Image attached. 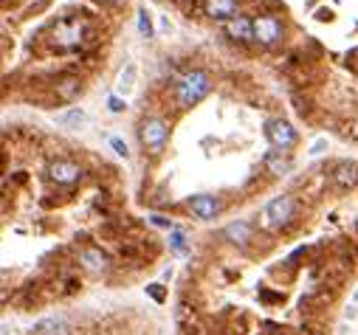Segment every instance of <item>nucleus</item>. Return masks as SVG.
<instances>
[{
	"label": "nucleus",
	"instance_id": "nucleus-24",
	"mask_svg": "<svg viewBox=\"0 0 358 335\" xmlns=\"http://www.w3.org/2000/svg\"><path fill=\"white\" fill-rule=\"evenodd\" d=\"M352 299H355V301H358V290H355V296H352Z\"/></svg>",
	"mask_w": 358,
	"mask_h": 335
},
{
	"label": "nucleus",
	"instance_id": "nucleus-14",
	"mask_svg": "<svg viewBox=\"0 0 358 335\" xmlns=\"http://www.w3.org/2000/svg\"><path fill=\"white\" fill-rule=\"evenodd\" d=\"M265 166H268V172H271V175H285L291 169V161L282 158V152H268V155H265Z\"/></svg>",
	"mask_w": 358,
	"mask_h": 335
},
{
	"label": "nucleus",
	"instance_id": "nucleus-19",
	"mask_svg": "<svg viewBox=\"0 0 358 335\" xmlns=\"http://www.w3.org/2000/svg\"><path fill=\"white\" fill-rule=\"evenodd\" d=\"M110 147H113V149H116L122 158H127V144H125L122 138H110Z\"/></svg>",
	"mask_w": 358,
	"mask_h": 335
},
{
	"label": "nucleus",
	"instance_id": "nucleus-3",
	"mask_svg": "<svg viewBox=\"0 0 358 335\" xmlns=\"http://www.w3.org/2000/svg\"><path fill=\"white\" fill-rule=\"evenodd\" d=\"M296 215V203L293 197L282 195V197H274L271 203H268L265 208V217H268V226H274V228H285Z\"/></svg>",
	"mask_w": 358,
	"mask_h": 335
},
{
	"label": "nucleus",
	"instance_id": "nucleus-16",
	"mask_svg": "<svg viewBox=\"0 0 358 335\" xmlns=\"http://www.w3.org/2000/svg\"><path fill=\"white\" fill-rule=\"evenodd\" d=\"M59 121V125H85V121H87V116L76 107V110H68V113H63V116H59L56 118Z\"/></svg>",
	"mask_w": 358,
	"mask_h": 335
},
{
	"label": "nucleus",
	"instance_id": "nucleus-4",
	"mask_svg": "<svg viewBox=\"0 0 358 335\" xmlns=\"http://www.w3.org/2000/svg\"><path fill=\"white\" fill-rule=\"evenodd\" d=\"M254 40L262 45H277L282 40V23L277 17H254Z\"/></svg>",
	"mask_w": 358,
	"mask_h": 335
},
{
	"label": "nucleus",
	"instance_id": "nucleus-5",
	"mask_svg": "<svg viewBox=\"0 0 358 335\" xmlns=\"http://www.w3.org/2000/svg\"><path fill=\"white\" fill-rule=\"evenodd\" d=\"M265 136H268V141H271L277 149H291L293 144H296V130L288 125V121H282V118H277V121H268V130H265Z\"/></svg>",
	"mask_w": 358,
	"mask_h": 335
},
{
	"label": "nucleus",
	"instance_id": "nucleus-7",
	"mask_svg": "<svg viewBox=\"0 0 358 335\" xmlns=\"http://www.w3.org/2000/svg\"><path fill=\"white\" fill-rule=\"evenodd\" d=\"M48 177L56 180V184H76V180L82 177V169L71 161H54L48 166Z\"/></svg>",
	"mask_w": 358,
	"mask_h": 335
},
{
	"label": "nucleus",
	"instance_id": "nucleus-13",
	"mask_svg": "<svg viewBox=\"0 0 358 335\" xmlns=\"http://www.w3.org/2000/svg\"><path fill=\"white\" fill-rule=\"evenodd\" d=\"M79 262H82L87 270H94V273H99V270L107 268V257H105L99 248H85V251L79 254Z\"/></svg>",
	"mask_w": 358,
	"mask_h": 335
},
{
	"label": "nucleus",
	"instance_id": "nucleus-2",
	"mask_svg": "<svg viewBox=\"0 0 358 335\" xmlns=\"http://www.w3.org/2000/svg\"><path fill=\"white\" fill-rule=\"evenodd\" d=\"M138 138H141L144 149H150L153 155H158V152H164V147H167L169 127L164 125L161 118H144L141 127H138Z\"/></svg>",
	"mask_w": 358,
	"mask_h": 335
},
{
	"label": "nucleus",
	"instance_id": "nucleus-25",
	"mask_svg": "<svg viewBox=\"0 0 358 335\" xmlns=\"http://www.w3.org/2000/svg\"><path fill=\"white\" fill-rule=\"evenodd\" d=\"M110 3H118V0H110Z\"/></svg>",
	"mask_w": 358,
	"mask_h": 335
},
{
	"label": "nucleus",
	"instance_id": "nucleus-18",
	"mask_svg": "<svg viewBox=\"0 0 358 335\" xmlns=\"http://www.w3.org/2000/svg\"><path fill=\"white\" fill-rule=\"evenodd\" d=\"M172 248H175L178 254L187 251V246H184V234H181V231H172Z\"/></svg>",
	"mask_w": 358,
	"mask_h": 335
},
{
	"label": "nucleus",
	"instance_id": "nucleus-23",
	"mask_svg": "<svg viewBox=\"0 0 358 335\" xmlns=\"http://www.w3.org/2000/svg\"><path fill=\"white\" fill-rule=\"evenodd\" d=\"M324 147H327V141H316V144H313V149H310V155H319V152H322Z\"/></svg>",
	"mask_w": 358,
	"mask_h": 335
},
{
	"label": "nucleus",
	"instance_id": "nucleus-12",
	"mask_svg": "<svg viewBox=\"0 0 358 335\" xmlns=\"http://www.w3.org/2000/svg\"><path fill=\"white\" fill-rule=\"evenodd\" d=\"M223 237H226L229 242H234V246H246V242H251V226L243 223V220H237V223L226 226Z\"/></svg>",
	"mask_w": 358,
	"mask_h": 335
},
{
	"label": "nucleus",
	"instance_id": "nucleus-6",
	"mask_svg": "<svg viewBox=\"0 0 358 335\" xmlns=\"http://www.w3.org/2000/svg\"><path fill=\"white\" fill-rule=\"evenodd\" d=\"M189 208H192V215H198L200 220H215L220 215V203L212 195H195V197H189Z\"/></svg>",
	"mask_w": 358,
	"mask_h": 335
},
{
	"label": "nucleus",
	"instance_id": "nucleus-20",
	"mask_svg": "<svg viewBox=\"0 0 358 335\" xmlns=\"http://www.w3.org/2000/svg\"><path fill=\"white\" fill-rule=\"evenodd\" d=\"M107 107H110V110H113V113H122V110H125V107H127V105H125V102H122V99H116V96H110V102H107Z\"/></svg>",
	"mask_w": 358,
	"mask_h": 335
},
{
	"label": "nucleus",
	"instance_id": "nucleus-17",
	"mask_svg": "<svg viewBox=\"0 0 358 335\" xmlns=\"http://www.w3.org/2000/svg\"><path fill=\"white\" fill-rule=\"evenodd\" d=\"M138 32H141V37H147V40L153 37V20H150V14H147V9L138 12Z\"/></svg>",
	"mask_w": 358,
	"mask_h": 335
},
{
	"label": "nucleus",
	"instance_id": "nucleus-21",
	"mask_svg": "<svg viewBox=\"0 0 358 335\" xmlns=\"http://www.w3.org/2000/svg\"><path fill=\"white\" fill-rule=\"evenodd\" d=\"M150 296H153L156 301H164V290H161V285H153V288H150Z\"/></svg>",
	"mask_w": 358,
	"mask_h": 335
},
{
	"label": "nucleus",
	"instance_id": "nucleus-11",
	"mask_svg": "<svg viewBox=\"0 0 358 335\" xmlns=\"http://www.w3.org/2000/svg\"><path fill=\"white\" fill-rule=\"evenodd\" d=\"M333 184H336L339 189L355 186V184H358V164H352V161L339 164V166L333 169Z\"/></svg>",
	"mask_w": 358,
	"mask_h": 335
},
{
	"label": "nucleus",
	"instance_id": "nucleus-15",
	"mask_svg": "<svg viewBox=\"0 0 358 335\" xmlns=\"http://www.w3.org/2000/svg\"><path fill=\"white\" fill-rule=\"evenodd\" d=\"M133 82H136V65H127L122 71V76H118V82H116V90H118V94H130Z\"/></svg>",
	"mask_w": 358,
	"mask_h": 335
},
{
	"label": "nucleus",
	"instance_id": "nucleus-1",
	"mask_svg": "<svg viewBox=\"0 0 358 335\" xmlns=\"http://www.w3.org/2000/svg\"><path fill=\"white\" fill-rule=\"evenodd\" d=\"M209 90H212V79H209V74L189 71V74H184L181 79H178V85H175L178 105H181V107H195L209 94Z\"/></svg>",
	"mask_w": 358,
	"mask_h": 335
},
{
	"label": "nucleus",
	"instance_id": "nucleus-8",
	"mask_svg": "<svg viewBox=\"0 0 358 335\" xmlns=\"http://www.w3.org/2000/svg\"><path fill=\"white\" fill-rule=\"evenodd\" d=\"M82 34H85V25L82 23H59L56 32H54V40L59 45H79L82 43Z\"/></svg>",
	"mask_w": 358,
	"mask_h": 335
},
{
	"label": "nucleus",
	"instance_id": "nucleus-9",
	"mask_svg": "<svg viewBox=\"0 0 358 335\" xmlns=\"http://www.w3.org/2000/svg\"><path fill=\"white\" fill-rule=\"evenodd\" d=\"M226 34H229L231 40H240V43L254 40V20H249V17H234V20H229V23H226Z\"/></svg>",
	"mask_w": 358,
	"mask_h": 335
},
{
	"label": "nucleus",
	"instance_id": "nucleus-22",
	"mask_svg": "<svg viewBox=\"0 0 358 335\" xmlns=\"http://www.w3.org/2000/svg\"><path fill=\"white\" fill-rule=\"evenodd\" d=\"M153 223H156V226H161V228H172V223H169L167 217H158V215L153 217Z\"/></svg>",
	"mask_w": 358,
	"mask_h": 335
},
{
	"label": "nucleus",
	"instance_id": "nucleus-10",
	"mask_svg": "<svg viewBox=\"0 0 358 335\" xmlns=\"http://www.w3.org/2000/svg\"><path fill=\"white\" fill-rule=\"evenodd\" d=\"M206 14L212 20H234L237 14V0H206Z\"/></svg>",
	"mask_w": 358,
	"mask_h": 335
}]
</instances>
